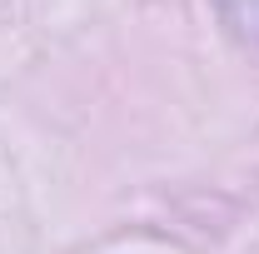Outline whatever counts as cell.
I'll list each match as a JSON object with an SVG mask.
<instances>
[{"instance_id":"6da1fadb","label":"cell","mask_w":259,"mask_h":254,"mask_svg":"<svg viewBox=\"0 0 259 254\" xmlns=\"http://www.w3.org/2000/svg\"><path fill=\"white\" fill-rule=\"evenodd\" d=\"M220 5V15H225V25L244 45H254L259 50V0H214Z\"/></svg>"}]
</instances>
